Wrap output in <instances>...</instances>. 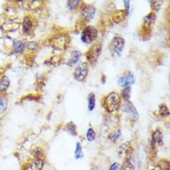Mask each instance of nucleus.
<instances>
[{
    "label": "nucleus",
    "instance_id": "obj_28",
    "mask_svg": "<svg viewBox=\"0 0 170 170\" xmlns=\"http://www.w3.org/2000/svg\"><path fill=\"white\" fill-rule=\"evenodd\" d=\"M159 113L161 116H168L169 114V110L166 104H162L159 106Z\"/></svg>",
    "mask_w": 170,
    "mask_h": 170
},
{
    "label": "nucleus",
    "instance_id": "obj_22",
    "mask_svg": "<svg viewBox=\"0 0 170 170\" xmlns=\"http://www.w3.org/2000/svg\"><path fill=\"white\" fill-rule=\"evenodd\" d=\"M96 136H97V134H96L95 130H94L92 128H89L87 130V133H86V138H87L89 142L94 141V140L96 139Z\"/></svg>",
    "mask_w": 170,
    "mask_h": 170
},
{
    "label": "nucleus",
    "instance_id": "obj_31",
    "mask_svg": "<svg viewBox=\"0 0 170 170\" xmlns=\"http://www.w3.org/2000/svg\"><path fill=\"white\" fill-rule=\"evenodd\" d=\"M123 3H124V6H125V8H126L127 14H128V10H129V5H130V3H129V1H124Z\"/></svg>",
    "mask_w": 170,
    "mask_h": 170
},
{
    "label": "nucleus",
    "instance_id": "obj_23",
    "mask_svg": "<svg viewBox=\"0 0 170 170\" xmlns=\"http://www.w3.org/2000/svg\"><path fill=\"white\" fill-rule=\"evenodd\" d=\"M33 156L34 159H44V150L40 147H36L33 150Z\"/></svg>",
    "mask_w": 170,
    "mask_h": 170
},
{
    "label": "nucleus",
    "instance_id": "obj_5",
    "mask_svg": "<svg viewBox=\"0 0 170 170\" xmlns=\"http://www.w3.org/2000/svg\"><path fill=\"white\" fill-rule=\"evenodd\" d=\"M88 73V64L86 62H80L76 65L73 71V77L78 82H83L87 78Z\"/></svg>",
    "mask_w": 170,
    "mask_h": 170
},
{
    "label": "nucleus",
    "instance_id": "obj_25",
    "mask_svg": "<svg viewBox=\"0 0 170 170\" xmlns=\"http://www.w3.org/2000/svg\"><path fill=\"white\" fill-rule=\"evenodd\" d=\"M8 109V100L6 97H0V114L4 113Z\"/></svg>",
    "mask_w": 170,
    "mask_h": 170
},
{
    "label": "nucleus",
    "instance_id": "obj_30",
    "mask_svg": "<svg viewBox=\"0 0 170 170\" xmlns=\"http://www.w3.org/2000/svg\"><path fill=\"white\" fill-rule=\"evenodd\" d=\"M120 168H121V165L119 163L115 162V163H112L111 165V167L109 168V170H119Z\"/></svg>",
    "mask_w": 170,
    "mask_h": 170
},
{
    "label": "nucleus",
    "instance_id": "obj_13",
    "mask_svg": "<svg viewBox=\"0 0 170 170\" xmlns=\"http://www.w3.org/2000/svg\"><path fill=\"white\" fill-rule=\"evenodd\" d=\"M81 56H82V54H81L80 51H78V50H72L71 52L70 59H69L68 62H67V65L70 66V67H72V66L76 65L77 62H78V61L80 60Z\"/></svg>",
    "mask_w": 170,
    "mask_h": 170
},
{
    "label": "nucleus",
    "instance_id": "obj_26",
    "mask_svg": "<svg viewBox=\"0 0 170 170\" xmlns=\"http://www.w3.org/2000/svg\"><path fill=\"white\" fill-rule=\"evenodd\" d=\"M124 75H125V78H126V81H127L128 86L133 85L135 83V76H134V74L132 72H127Z\"/></svg>",
    "mask_w": 170,
    "mask_h": 170
},
{
    "label": "nucleus",
    "instance_id": "obj_14",
    "mask_svg": "<svg viewBox=\"0 0 170 170\" xmlns=\"http://www.w3.org/2000/svg\"><path fill=\"white\" fill-rule=\"evenodd\" d=\"M124 170H134L135 169V160L132 156H128L123 163Z\"/></svg>",
    "mask_w": 170,
    "mask_h": 170
},
{
    "label": "nucleus",
    "instance_id": "obj_3",
    "mask_svg": "<svg viewBox=\"0 0 170 170\" xmlns=\"http://www.w3.org/2000/svg\"><path fill=\"white\" fill-rule=\"evenodd\" d=\"M102 53V44L100 42H97L93 44V46L87 51L86 53V58H87V62L88 64H95Z\"/></svg>",
    "mask_w": 170,
    "mask_h": 170
},
{
    "label": "nucleus",
    "instance_id": "obj_4",
    "mask_svg": "<svg viewBox=\"0 0 170 170\" xmlns=\"http://www.w3.org/2000/svg\"><path fill=\"white\" fill-rule=\"evenodd\" d=\"M124 47H125V39L120 35L114 36L111 40L110 45H109L110 50L112 51V55L116 56V57L121 56V54L124 50Z\"/></svg>",
    "mask_w": 170,
    "mask_h": 170
},
{
    "label": "nucleus",
    "instance_id": "obj_2",
    "mask_svg": "<svg viewBox=\"0 0 170 170\" xmlns=\"http://www.w3.org/2000/svg\"><path fill=\"white\" fill-rule=\"evenodd\" d=\"M98 35H99V31L95 26L86 25L82 30L81 40L84 44L90 45L95 42V40L98 38Z\"/></svg>",
    "mask_w": 170,
    "mask_h": 170
},
{
    "label": "nucleus",
    "instance_id": "obj_27",
    "mask_svg": "<svg viewBox=\"0 0 170 170\" xmlns=\"http://www.w3.org/2000/svg\"><path fill=\"white\" fill-rule=\"evenodd\" d=\"M25 48H27L28 49L32 50V51H35L38 49L39 48V44L35 41H31V42H27L25 44Z\"/></svg>",
    "mask_w": 170,
    "mask_h": 170
},
{
    "label": "nucleus",
    "instance_id": "obj_9",
    "mask_svg": "<svg viewBox=\"0 0 170 170\" xmlns=\"http://www.w3.org/2000/svg\"><path fill=\"white\" fill-rule=\"evenodd\" d=\"M34 29V22L30 16L23 18L22 22V31L24 34H30Z\"/></svg>",
    "mask_w": 170,
    "mask_h": 170
},
{
    "label": "nucleus",
    "instance_id": "obj_10",
    "mask_svg": "<svg viewBox=\"0 0 170 170\" xmlns=\"http://www.w3.org/2000/svg\"><path fill=\"white\" fill-rule=\"evenodd\" d=\"M163 143V132L161 129L156 128L152 133V145L154 147L155 145H162Z\"/></svg>",
    "mask_w": 170,
    "mask_h": 170
},
{
    "label": "nucleus",
    "instance_id": "obj_6",
    "mask_svg": "<svg viewBox=\"0 0 170 170\" xmlns=\"http://www.w3.org/2000/svg\"><path fill=\"white\" fill-rule=\"evenodd\" d=\"M50 43H51V46L55 49L63 50V49L66 48V47H67V45H68L69 43L68 35L64 34H57V35L54 36L53 39H51Z\"/></svg>",
    "mask_w": 170,
    "mask_h": 170
},
{
    "label": "nucleus",
    "instance_id": "obj_8",
    "mask_svg": "<svg viewBox=\"0 0 170 170\" xmlns=\"http://www.w3.org/2000/svg\"><path fill=\"white\" fill-rule=\"evenodd\" d=\"M120 109H121L122 112L129 115L131 118H133V119L138 118V111L136 110L135 106L130 102H125L123 105L120 106Z\"/></svg>",
    "mask_w": 170,
    "mask_h": 170
},
{
    "label": "nucleus",
    "instance_id": "obj_29",
    "mask_svg": "<svg viewBox=\"0 0 170 170\" xmlns=\"http://www.w3.org/2000/svg\"><path fill=\"white\" fill-rule=\"evenodd\" d=\"M161 5H162V2L161 1H151V7H152V9L154 11H158L159 8H161Z\"/></svg>",
    "mask_w": 170,
    "mask_h": 170
},
{
    "label": "nucleus",
    "instance_id": "obj_24",
    "mask_svg": "<svg viewBox=\"0 0 170 170\" xmlns=\"http://www.w3.org/2000/svg\"><path fill=\"white\" fill-rule=\"evenodd\" d=\"M121 137V130L120 129H115L113 130L110 135H109V139L112 142H115L117 141V139Z\"/></svg>",
    "mask_w": 170,
    "mask_h": 170
},
{
    "label": "nucleus",
    "instance_id": "obj_15",
    "mask_svg": "<svg viewBox=\"0 0 170 170\" xmlns=\"http://www.w3.org/2000/svg\"><path fill=\"white\" fill-rule=\"evenodd\" d=\"M131 91H132V88L130 86L126 87L122 89L121 91V96L120 98L124 101L125 102H129L130 98H131Z\"/></svg>",
    "mask_w": 170,
    "mask_h": 170
},
{
    "label": "nucleus",
    "instance_id": "obj_12",
    "mask_svg": "<svg viewBox=\"0 0 170 170\" xmlns=\"http://www.w3.org/2000/svg\"><path fill=\"white\" fill-rule=\"evenodd\" d=\"M156 20V15H155V12H150L149 14H147L144 19H143V27L145 29H150L151 26L154 23Z\"/></svg>",
    "mask_w": 170,
    "mask_h": 170
},
{
    "label": "nucleus",
    "instance_id": "obj_11",
    "mask_svg": "<svg viewBox=\"0 0 170 170\" xmlns=\"http://www.w3.org/2000/svg\"><path fill=\"white\" fill-rule=\"evenodd\" d=\"M25 43L21 39H14L12 41V50L16 54H22L25 50Z\"/></svg>",
    "mask_w": 170,
    "mask_h": 170
},
{
    "label": "nucleus",
    "instance_id": "obj_20",
    "mask_svg": "<svg viewBox=\"0 0 170 170\" xmlns=\"http://www.w3.org/2000/svg\"><path fill=\"white\" fill-rule=\"evenodd\" d=\"M65 130L70 133L72 136L75 137L77 136V129H76V126L73 122H69L68 124L65 126Z\"/></svg>",
    "mask_w": 170,
    "mask_h": 170
},
{
    "label": "nucleus",
    "instance_id": "obj_1",
    "mask_svg": "<svg viewBox=\"0 0 170 170\" xmlns=\"http://www.w3.org/2000/svg\"><path fill=\"white\" fill-rule=\"evenodd\" d=\"M102 106L104 107L105 111L109 113L117 112L121 106L120 95L115 91L109 93L102 99Z\"/></svg>",
    "mask_w": 170,
    "mask_h": 170
},
{
    "label": "nucleus",
    "instance_id": "obj_21",
    "mask_svg": "<svg viewBox=\"0 0 170 170\" xmlns=\"http://www.w3.org/2000/svg\"><path fill=\"white\" fill-rule=\"evenodd\" d=\"M81 4V1L79 0H69L67 1V8L69 10H75L79 8Z\"/></svg>",
    "mask_w": 170,
    "mask_h": 170
},
{
    "label": "nucleus",
    "instance_id": "obj_7",
    "mask_svg": "<svg viewBox=\"0 0 170 170\" xmlns=\"http://www.w3.org/2000/svg\"><path fill=\"white\" fill-rule=\"evenodd\" d=\"M96 14V8L92 5H83L80 9V18L84 22H90Z\"/></svg>",
    "mask_w": 170,
    "mask_h": 170
},
{
    "label": "nucleus",
    "instance_id": "obj_18",
    "mask_svg": "<svg viewBox=\"0 0 170 170\" xmlns=\"http://www.w3.org/2000/svg\"><path fill=\"white\" fill-rule=\"evenodd\" d=\"M9 79L8 76H3L0 79V93H4L9 87Z\"/></svg>",
    "mask_w": 170,
    "mask_h": 170
},
{
    "label": "nucleus",
    "instance_id": "obj_17",
    "mask_svg": "<svg viewBox=\"0 0 170 170\" xmlns=\"http://www.w3.org/2000/svg\"><path fill=\"white\" fill-rule=\"evenodd\" d=\"M96 106V96L94 93H89L88 96V108L89 112H92Z\"/></svg>",
    "mask_w": 170,
    "mask_h": 170
},
{
    "label": "nucleus",
    "instance_id": "obj_16",
    "mask_svg": "<svg viewBox=\"0 0 170 170\" xmlns=\"http://www.w3.org/2000/svg\"><path fill=\"white\" fill-rule=\"evenodd\" d=\"M45 165V161L43 158L40 159H34L33 163L31 164V169L32 170H43Z\"/></svg>",
    "mask_w": 170,
    "mask_h": 170
},
{
    "label": "nucleus",
    "instance_id": "obj_19",
    "mask_svg": "<svg viewBox=\"0 0 170 170\" xmlns=\"http://www.w3.org/2000/svg\"><path fill=\"white\" fill-rule=\"evenodd\" d=\"M74 157H75L76 160L82 159L84 157V152H83V149H82V146H81L80 142H76L75 151H74Z\"/></svg>",
    "mask_w": 170,
    "mask_h": 170
}]
</instances>
